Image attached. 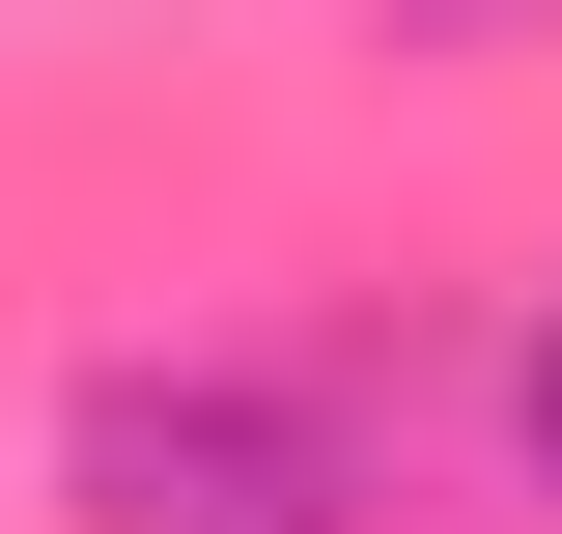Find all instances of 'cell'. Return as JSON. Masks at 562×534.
<instances>
[{
	"label": "cell",
	"mask_w": 562,
	"mask_h": 534,
	"mask_svg": "<svg viewBox=\"0 0 562 534\" xmlns=\"http://www.w3.org/2000/svg\"><path fill=\"white\" fill-rule=\"evenodd\" d=\"M338 394L281 366H113L85 394V534H338Z\"/></svg>",
	"instance_id": "6da1fadb"
},
{
	"label": "cell",
	"mask_w": 562,
	"mask_h": 534,
	"mask_svg": "<svg viewBox=\"0 0 562 534\" xmlns=\"http://www.w3.org/2000/svg\"><path fill=\"white\" fill-rule=\"evenodd\" d=\"M506 478H535V507H562V310L506 337Z\"/></svg>",
	"instance_id": "7a4b0ae2"
}]
</instances>
